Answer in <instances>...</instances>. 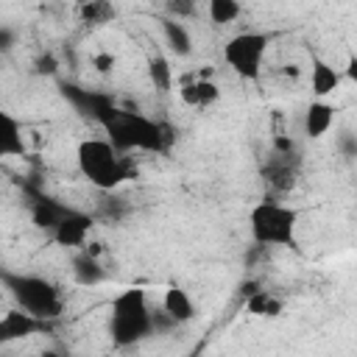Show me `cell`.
Returning <instances> with one entry per match:
<instances>
[{
  "label": "cell",
  "instance_id": "19",
  "mask_svg": "<svg viewBox=\"0 0 357 357\" xmlns=\"http://www.w3.org/2000/svg\"><path fill=\"white\" fill-rule=\"evenodd\" d=\"M165 31H167V36H170L176 50H181V53L190 50V39H187V33H184V28L178 22H165Z\"/></svg>",
  "mask_w": 357,
  "mask_h": 357
},
{
  "label": "cell",
  "instance_id": "3",
  "mask_svg": "<svg viewBox=\"0 0 357 357\" xmlns=\"http://www.w3.org/2000/svg\"><path fill=\"white\" fill-rule=\"evenodd\" d=\"M248 229L254 243L296 248L298 243V209L279 201H259L248 212Z\"/></svg>",
  "mask_w": 357,
  "mask_h": 357
},
{
  "label": "cell",
  "instance_id": "18",
  "mask_svg": "<svg viewBox=\"0 0 357 357\" xmlns=\"http://www.w3.org/2000/svg\"><path fill=\"white\" fill-rule=\"evenodd\" d=\"M151 81L159 86V89H167L170 86V67L162 56H153L151 59Z\"/></svg>",
  "mask_w": 357,
  "mask_h": 357
},
{
  "label": "cell",
  "instance_id": "6",
  "mask_svg": "<svg viewBox=\"0 0 357 357\" xmlns=\"http://www.w3.org/2000/svg\"><path fill=\"white\" fill-rule=\"evenodd\" d=\"M271 36L262 31H243L234 33L226 45H223V61L229 64V70L245 81H257L262 73V61L268 53Z\"/></svg>",
  "mask_w": 357,
  "mask_h": 357
},
{
  "label": "cell",
  "instance_id": "16",
  "mask_svg": "<svg viewBox=\"0 0 357 357\" xmlns=\"http://www.w3.org/2000/svg\"><path fill=\"white\" fill-rule=\"evenodd\" d=\"M78 14H81L84 22H95V25H100V22H109V20L114 17V8H112L109 3H103V0H95V3H84V6H78Z\"/></svg>",
  "mask_w": 357,
  "mask_h": 357
},
{
  "label": "cell",
  "instance_id": "7",
  "mask_svg": "<svg viewBox=\"0 0 357 357\" xmlns=\"http://www.w3.org/2000/svg\"><path fill=\"white\" fill-rule=\"evenodd\" d=\"M47 329H50V324L28 315L20 307H11L0 315V346L17 343V340H25V337H33V335H45Z\"/></svg>",
  "mask_w": 357,
  "mask_h": 357
},
{
  "label": "cell",
  "instance_id": "12",
  "mask_svg": "<svg viewBox=\"0 0 357 357\" xmlns=\"http://www.w3.org/2000/svg\"><path fill=\"white\" fill-rule=\"evenodd\" d=\"M162 310H165V315H167L170 321H176V324H187V321L195 318V301H192L190 293H187L184 287H178V284L165 287V293H162Z\"/></svg>",
  "mask_w": 357,
  "mask_h": 357
},
{
  "label": "cell",
  "instance_id": "5",
  "mask_svg": "<svg viewBox=\"0 0 357 357\" xmlns=\"http://www.w3.org/2000/svg\"><path fill=\"white\" fill-rule=\"evenodd\" d=\"M103 126L109 131V142L117 151H162V126L137 114V112H123V109H109L103 114Z\"/></svg>",
  "mask_w": 357,
  "mask_h": 357
},
{
  "label": "cell",
  "instance_id": "20",
  "mask_svg": "<svg viewBox=\"0 0 357 357\" xmlns=\"http://www.w3.org/2000/svg\"><path fill=\"white\" fill-rule=\"evenodd\" d=\"M92 67H95L98 73H109V70L114 67V56H112V53H95V56H92Z\"/></svg>",
  "mask_w": 357,
  "mask_h": 357
},
{
  "label": "cell",
  "instance_id": "4",
  "mask_svg": "<svg viewBox=\"0 0 357 357\" xmlns=\"http://www.w3.org/2000/svg\"><path fill=\"white\" fill-rule=\"evenodd\" d=\"M0 279L6 282L17 307L25 310L28 315L50 324L64 312V298L50 279L33 276V273H3Z\"/></svg>",
  "mask_w": 357,
  "mask_h": 357
},
{
  "label": "cell",
  "instance_id": "15",
  "mask_svg": "<svg viewBox=\"0 0 357 357\" xmlns=\"http://www.w3.org/2000/svg\"><path fill=\"white\" fill-rule=\"evenodd\" d=\"M206 14L212 22H234L240 14H243V6L237 0H209L206 6Z\"/></svg>",
  "mask_w": 357,
  "mask_h": 357
},
{
  "label": "cell",
  "instance_id": "13",
  "mask_svg": "<svg viewBox=\"0 0 357 357\" xmlns=\"http://www.w3.org/2000/svg\"><path fill=\"white\" fill-rule=\"evenodd\" d=\"M335 112H337V109H335L329 100H312V103L307 106V114H304V134L312 137V139H321V137L332 128Z\"/></svg>",
  "mask_w": 357,
  "mask_h": 357
},
{
  "label": "cell",
  "instance_id": "1",
  "mask_svg": "<svg viewBox=\"0 0 357 357\" xmlns=\"http://www.w3.org/2000/svg\"><path fill=\"white\" fill-rule=\"evenodd\" d=\"M153 315L148 307V293L142 287L120 290L109 304V337L112 346L128 349L153 332Z\"/></svg>",
  "mask_w": 357,
  "mask_h": 357
},
{
  "label": "cell",
  "instance_id": "2",
  "mask_svg": "<svg viewBox=\"0 0 357 357\" xmlns=\"http://www.w3.org/2000/svg\"><path fill=\"white\" fill-rule=\"evenodd\" d=\"M75 165L81 176L98 190H114L131 178V159L103 137H86L75 148Z\"/></svg>",
  "mask_w": 357,
  "mask_h": 357
},
{
  "label": "cell",
  "instance_id": "8",
  "mask_svg": "<svg viewBox=\"0 0 357 357\" xmlns=\"http://www.w3.org/2000/svg\"><path fill=\"white\" fill-rule=\"evenodd\" d=\"M89 231H92V218L89 215L75 212V209H64L59 223L53 226V240L59 245H67V248H81V245H86Z\"/></svg>",
  "mask_w": 357,
  "mask_h": 357
},
{
  "label": "cell",
  "instance_id": "11",
  "mask_svg": "<svg viewBox=\"0 0 357 357\" xmlns=\"http://www.w3.org/2000/svg\"><path fill=\"white\" fill-rule=\"evenodd\" d=\"M28 145H25V131L22 123L8 114L6 109H0V159H14V156H25Z\"/></svg>",
  "mask_w": 357,
  "mask_h": 357
},
{
  "label": "cell",
  "instance_id": "14",
  "mask_svg": "<svg viewBox=\"0 0 357 357\" xmlns=\"http://www.w3.org/2000/svg\"><path fill=\"white\" fill-rule=\"evenodd\" d=\"M245 312L254 318H279L284 312V301L271 290H251L245 298Z\"/></svg>",
  "mask_w": 357,
  "mask_h": 357
},
{
  "label": "cell",
  "instance_id": "9",
  "mask_svg": "<svg viewBox=\"0 0 357 357\" xmlns=\"http://www.w3.org/2000/svg\"><path fill=\"white\" fill-rule=\"evenodd\" d=\"M343 81H346V73L343 70L332 67L324 59H312V67H310V89H312L315 100H326L329 95H335Z\"/></svg>",
  "mask_w": 357,
  "mask_h": 357
},
{
  "label": "cell",
  "instance_id": "10",
  "mask_svg": "<svg viewBox=\"0 0 357 357\" xmlns=\"http://www.w3.org/2000/svg\"><path fill=\"white\" fill-rule=\"evenodd\" d=\"M218 98H220V89L209 78H184L178 84V100L190 109H206L218 103Z\"/></svg>",
  "mask_w": 357,
  "mask_h": 357
},
{
  "label": "cell",
  "instance_id": "17",
  "mask_svg": "<svg viewBox=\"0 0 357 357\" xmlns=\"http://www.w3.org/2000/svg\"><path fill=\"white\" fill-rule=\"evenodd\" d=\"M61 206H56V204H50V201H42L36 209H33V223L39 226V229H50L53 231V226L59 223V218H61Z\"/></svg>",
  "mask_w": 357,
  "mask_h": 357
}]
</instances>
